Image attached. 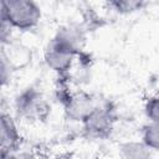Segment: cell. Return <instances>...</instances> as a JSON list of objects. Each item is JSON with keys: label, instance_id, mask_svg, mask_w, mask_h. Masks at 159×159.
Instances as JSON below:
<instances>
[{"label": "cell", "instance_id": "7a4b0ae2", "mask_svg": "<svg viewBox=\"0 0 159 159\" xmlns=\"http://www.w3.org/2000/svg\"><path fill=\"white\" fill-rule=\"evenodd\" d=\"M16 113L27 120H43L50 113V106L42 93L36 88L29 87L15 98Z\"/></svg>", "mask_w": 159, "mask_h": 159}, {"label": "cell", "instance_id": "ba28073f", "mask_svg": "<svg viewBox=\"0 0 159 159\" xmlns=\"http://www.w3.org/2000/svg\"><path fill=\"white\" fill-rule=\"evenodd\" d=\"M119 154L122 159H148L149 148L143 142H125L119 147Z\"/></svg>", "mask_w": 159, "mask_h": 159}, {"label": "cell", "instance_id": "3957f363", "mask_svg": "<svg viewBox=\"0 0 159 159\" xmlns=\"http://www.w3.org/2000/svg\"><path fill=\"white\" fill-rule=\"evenodd\" d=\"M116 122V116L109 106H97L96 109L82 122L84 133L96 139L107 138L112 130Z\"/></svg>", "mask_w": 159, "mask_h": 159}, {"label": "cell", "instance_id": "9c48e42d", "mask_svg": "<svg viewBox=\"0 0 159 159\" xmlns=\"http://www.w3.org/2000/svg\"><path fill=\"white\" fill-rule=\"evenodd\" d=\"M142 142L153 150H159V122H149L143 127Z\"/></svg>", "mask_w": 159, "mask_h": 159}, {"label": "cell", "instance_id": "6da1fadb", "mask_svg": "<svg viewBox=\"0 0 159 159\" xmlns=\"http://www.w3.org/2000/svg\"><path fill=\"white\" fill-rule=\"evenodd\" d=\"M1 22L11 29L29 31L41 20L40 6L31 0H2L0 4Z\"/></svg>", "mask_w": 159, "mask_h": 159}, {"label": "cell", "instance_id": "5b68a950", "mask_svg": "<svg viewBox=\"0 0 159 159\" xmlns=\"http://www.w3.org/2000/svg\"><path fill=\"white\" fill-rule=\"evenodd\" d=\"M84 41H86V36L83 30L76 25H66L60 27L56 35L53 36V39L51 40V42L55 43L56 46L65 48L75 53L76 56H78L80 52L82 51L84 46Z\"/></svg>", "mask_w": 159, "mask_h": 159}, {"label": "cell", "instance_id": "30bf717a", "mask_svg": "<svg viewBox=\"0 0 159 159\" xmlns=\"http://www.w3.org/2000/svg\"><path fill=\"white\" fill-rule=\"evenodd\" d=\"M108 6H111L114 11H117L119 14H132V12L144 7L145 2L134 1V0H116V1L108 2Z\"/></svg>", "mask_w": 159, "mask_h": 159}, {"label": "cell", "instance_id": "277c9868", "mask_svg": "<svg viewBox=\"0 0 159 159\" xmlns=\"http://www.w3.org/2000/svg\"><path fill=\"white\" fill-rule=\"evenodd\" d=\"M98 106L92 94L86 92L72 93L63 104L65 114L73 122H83Z\"/></svg>", "mask_w": 159, "mask_h": 159}, {"label": "cell", "instance_id": "8992f818", "mask_svg": "<svg viewBox=\"0 0 159 159\" xmlns=\"http://www.w3.org/2000/svg\"><path fill=\"white\" fill-rule=\"evenodd\" d=\"M75 57H76L75 53H72L65 48H61L52 42H50L45 50L46 65L48 66V68H51L60 76L67 75V72L71 70V67L73 65Z\"/></svg>", "mask_w": 159, "mask_h": 159}, {"label": "cell", "instance_id": "52a82bcc", "mask_svg": "<svg viewBox=\"0 0 159 159\" xmlns=\"http://www.w3.org/2000/svg\"><path fill=\"white\" fill-rule=\"evenodd\" d=\"M0 139H1V157L9 155L16 150H19V147L21 144V135L17 130V127L14 122V119L6 114H1L0 119Z\"/></svg>", "mask_w": 159, "mask_h": 159}, {"label": "cell", "instance_id": "8fae6325", "mask_svg": "<svg viewBox=\"0 0 159 159\" xmlns=\"http://www.w3.org/2000/svg\"><path fill=\"white\" fill-rule=\"evenodd\" d=\"M144 112L149 122H159V94L147 99Z\"/></svg>", "mask_w": 159, "mask_h": 159}, {"label": "cell", "instance_id": "7c38bea8", "mask_svg": "<svg viewBox=\"0 0 159 159\" xmlns=\"http://www.w3.org/2000/svg\"><path fill=\"white\" fill-rule=\"evenodd\" d=\"M1 159H37L36 155L31 152H20V150H16L9 155H5V157H1Z\"/></svg>", "mask_w": 159, "mask_h": 159}]
</instances>
